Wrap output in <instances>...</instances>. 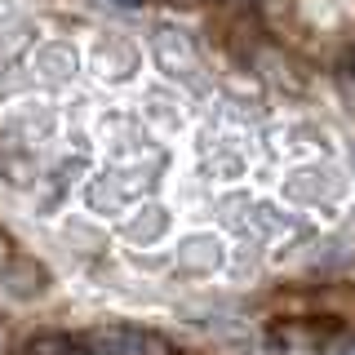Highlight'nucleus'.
Returning <instances> with one entry per match:
<instances>
[{"label":"nucleus","mask_w":355,"mask_h":355,"mask_svg":"<svg viewBox=\"0 0 355 355\" xmlns=\"http://www.w3.org/2000/svg\"><path fill=\"white\" fill-rule=\"evenodd\" d=\"M169 173V151L155 147L142 160H125V164H111L103 173H89L80 187V205L94 218H125L138 205H147L151 191L160 187V178Z\"/></svg>","instance_id":"obj_1"},{"label":"nucleus","mask_w":355,"mask_h":355,"mask_svg":"<svg viewBox=\"0 0 355 355\" xmlns=\"http://www.w3.org/2000/svg\"><path fill=\"white\" fill-rule=\"evenodd\" d=\"M351 178L342 164L324 160H293L280 178V200L293 209H320V214H333V209L347 200Z\"/></svg>","instance_id":"obj_2"},{"label":"nucleus","mask_w":355,"mask_h":355,"mask_svg":"<svg viewBox=\"0 0 355 355\" xmlns=\"http://www.w3.org/2000/svg\"><path fill=\"white\" fill-rule=\"evenodd\" d=\"M196 169L205 182L214 187H231V182H244L253 169V151H249V138L236 133L231 125H209L205 133L196 138Z\"/></svg>","instance_id":"obj_3"},{"label":"nucleus","mask_w":355,"mask_h":355,"mask_svg":"<svg viewBox=\"0 0 355 355\" xmlns=\"http://www.w3.org/2000/svg\"><path fill=\"white\" fill-rule=\"evenodd\" d=\"M151 62H155V71H160L169 85H187V89H196V94L209 89L205 62H200L191 36L178 31V27H155L151 31Z\"/></svg>","instance_id":"obj_4"},{"label":"nucleus","mask_w":355,"mask_h":355,"mask_svg":"<svg viewBox=\"0 0 355 355\" xmlns=\"http://www.w3.org/2000/svg\"><path fill=\"white\" fill-rule=\"evenodd\" d=\"M94 133H98V142H103V151L116 155V164L142 160V155L155 151L151 125L138 116V111H129V107H107L103 116H98V129Z\"/></svg>","instance_id":"obj_5"},{"label":"nucleus","mask_w":355,"mask_h":355,"mask_svg":"<svg viewBox=\"0 0 355 355\" xmlns=\"http://www.w3.org/2000/svg\"><path fill=\"white\" fill-rule=\"evenodd\" d=\"M85 67L107 85H125L142 71V49L133 44V36H120V31H98L89 40Z\"/></svg>","instance_id":"obj_6"},{"label":"nucleus","mask_w":355,"mask_h":355,"mask_svg":"<svg viewBox=\"0 0 355 355\" xmlns=\"http://www.w3.org/2000/svg\"><path fill=\"white\" fill-rule=\"evenodd\" d=\"M80 49H76L71 40H62V36H49V40H40L36 49H31V62H27V71H31V80H36L40 89H67L80 76Z\"/></svg>","instance_id":"obj_7"},{"label":"nucleus","mask_w":355,"mask_h":355,"mask_svg":"<svg viewBox=\"0 0 355 355\" xmlns=\"http://www.w3.org/2000/svg\"><path fill=\"white\" fill-rule=\"evenodd\" d=\"M85 169H89L85 151H67V155H58V160L44 169L40 187H36V214H40V218H53V214H58L67 200H71V196L85 187V182H80Z\"/></svg>","instance_id":"obj_8"},{"label":"nucleus","mask_w":355,"mask_h":355,"mask_svg":"<svg viewBox=\"0 0 355 355\" xmlns=\"http://www.w3.org/2000/svg\"><path fill=\"white\" fill-rule=\"evenodd\" d=\"M231 258V249H227V240L218 236V231H187L182 240H178V249H173V266L182 275H191V280H209V275H218L222 266H227Z\"/></svg>","instance_id":"obj_9"},{"label":"nucleus","mask_w":355,"mask_h":355,"mask_svg":"<svg viewBox=\"0 0 355 355\" xmlns=\"http://www.w3.org/2000/svg\"><path fill=\"white\" fill-rule=\"evenodd\" d=\"M120 240L129 244V249H160L164 240H169L173 231V209L160 205V200H147V205H138L133 214L120 218Z\"/></svg>","instance_id":"obj_10"},{"label":"nucleus","mask_w":355,"mask_h":355,"mask_svg":"<svg viewBox=\"0 0 355 355\" xmlns=\"http://www.w3.org/2000/svg\"><path fill=\"white\" fill-rule=\"evenodd\" d=\"M266 138H271V147L297 155V160H324L329 155V133L320 129L315 120H284V125H275Z\"/></svg>","instance_id":"obj_11"},{"label":"nucleus","mask_w":355,"mask_h":355,"mask_svg":"<svg viewBox=\"0 0 355 355\" xmlns=\"http://www.w3.org/2000/svg\"><path fill=\"white\" fill-rule=\"evenodd\" d=\"M142 120L151 125V133L160 129V133H178L187 125V103L173 94L169 85H155L147 89V98H142Z\"/></svg>","instance_id":"obj_12"},{"label":"nucleus","mask_w":355,"mask_h":355,"mask_svg":"<svg viewBox=\"0 0 355 355\" xmlns=\"http://www.w3.org/2000/svg\"><path fill=\"white\" fill-rule=\"evenodd\" d=\"M98 351L103 355H160V342L138 329H107L98 333Z\"/></svg>","instance_id":"obj_13"},{"label":"nucleus","mask_w":355,"mask_h":355,"mask_svg":"<svg viewBox=\"0 0 355 355\" xmlns=\"http://www.w3.org/2000/svg\"><path fill=\"white\" fill-rule=\"evenodd\" d=\"M31 355H71V342L49 333V338H36V342H31Z\"/></svg>","instance_id":"obj_14"},{"label":"nucleus","mask_w":355,"mask_h":355,"mask_svg":"<svg viewBox=\"0 0 355 355\" xmlns=\"http://www.w3.org/2000/svg\"><path fill=\"white\" fill-rule=\"evenodd\" d=\"M329 355H355V338H347V342H338Z\"/></svg>","instance_id":"obj_15"}]
</instances>
